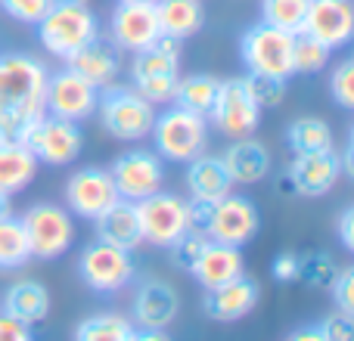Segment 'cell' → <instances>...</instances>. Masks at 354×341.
<instances>
[{"label": "cell", "instance_id": "14", "mask_svg": "<svg viewBox=\"0 0 354 341\" xmlns=\"http://www.w3.org/2000/svg\"><path fill=\"white\" fill-rule=\"evenodd\" d=\"M208 121H212L214 128L224 130L227 137H233V140L255 134L258 121H261V106L249 97L243 78L221 81V90H218V99H214V106H212Z\"/></svg>", "mask_w": 354, "mask_h": 341}, {"label": "cell", "instance_id": "49", "mask_svg": "<svg viewBox=\"0 0 354 341\" xmlns=\"http://www.w3.org/2000/svg\"><path fill=\"white\" fill-rule=\"evenodd\" d=\"M124 3H156V0H124Z\"/></svg>", "mask_w": 354, "mask_h": 341}, {"label": "cell", "instance_id": "30", "mask_svg": "<svg viewBox=\"0 0 354 341\" xmlns=\"http://www.w3.org/2000/svg\"><path fill=\"white\" fill-rule=\"evenodd\" d=\"M31 261V245L19 217H0V270H19Z\"/></svg>", "mask_w": 354, "mask_h": 341}, {"label": "cell", "instance_id": "33", "mask_svg": "<svg viewBox=\"0 0 354 341\" xmlns=\"http://www.w3.org/2000/svg\"><path fill=\"white\" fill-rule=\"evenodd\" d=\"M308 10L311 0H261V22L289 35H301Z\"/></svg>", "mask_w": 354, "mask_h": 341}, {"label": "cell", "instance_id": "29", "mask_svg": "<svg viewBox=\"0 0 354 341\" xmlns=\"http://www.w3.org/2000/svg\"><path fill=\"white\" fill-rule=\"evenodd\" d=\"M218 90H221V81L214 75H189V78H180L177 81V90H174V106L187 112H196V115L208 118L212 115V106L218 99Z\"/></svg>", "mask_w": 354, "mask_h": 341}, {"label": "cell", "instance_id": "3", "mask_svg": "<svg viewBox=\"0 0 354 341\" xmlns=\"http://www.w3.org/2000/svg\"><path fill=\"white\" fill-rule=\"evenodd\" d=\"M100 35V19L87 3H59L53 0L47 12L37 22V41L47 53L68 59L78 53L87 41Z\"/></svg>", "mask_w": 354, "mask_h": 341}, {"label": "cell", "instance_id": "44", "mask_svg": "<svg viewBox=\"0 0 354 341\" xmlns=\"http://www.w3.org/2000/svg\"><path fill=\"white\" fill-rule=\"evenodd\" d=\"M212 208H214V202H205V199H189V202H187V220H189V230H202V233H205L208 217H212Z\"/></svg>", "mask_w": 354, "mask_h": 341}, {"label": "cell", "instance_id": "8", "mask_svg": "<svg viewBox=\"0 0 354 341\" xmlns=\"http://www.w3.org/2000/svg\"><path fill=\"white\" fill-rule=\"evenodd\" d=\"M78 273L93 292H122L131 280H134V257L128 249L112 245L106 239H93L78 261Z\"/></svg>", "mask_w": 354, "mask_h": 341}, {"label": "cell", "instance_id": "27", "mask_svg": "<svg viewBox=\"0 0 354 341\" xmlns=\"http://www.w3.org/2000/svg\"><path fill=\"white\" fill-rule=\"evenodd\" d=\"M156 16H159L162 35L174 41H187L205 22L202 0H156Z\"/></svg>", "mask_w": 354, "mask_h": 341}, {"label": "cell", "instance_id": "21", "mask_svg": "<svg viewBox=\"0 0 354 341\" xmlns=\"http://www.w3.org/2000/svg\"><path fill=\"white\" fill-rule=\"evenodd\" d=\"M66 62L72 72H78L81 78L91 81V84L100 87V90H103V87H112L118 81V75H122V50L100 35L93 37V41H87L78 53L68 56Z\"/></svg>", "mask_w": 354, "mask_h": 341}, {"label": "cell", "instance_id": "40", "mask_svg": "<svg viewBox=\"0 0 354 341\" xmlns=\"http://www.w3.org/2000/svg\"><path fill=\"white\" fill-rule=\"evenodd\" d=\"M320 332L326 335V341H354V317L351 313H330V317L320 320Z\"/></svg>", "mask_w": 354, "mask_h": 341}, {"label": "cell", "instance_id": "41", "mask_svg": "<svg viewBox=\"0 0 354 341\" xmlns=\"http://www.w3.org/2000/svg\"><path fill=\"white\" fill-rule=\"evenodd\" d=\"M333 295H336V304L342 313H351L354 317V267H342L336 276V282H333L330 289Z\"/></svg>", "mask_w": 354, "mask_h": 341}, {"label": "cell", "instance_id": "10", "mask_svg": "<svg viewBox=\"0 0 354 341\" xmlns=\"http://www.w3.org/2000/svg\"><path fill=\"white\" fill-rule=\"evenodd\" d=\"M137 217H140L143 242L156 245V249H171L177 239L189 230L187 220V202L177 199L171 193H153L147 199L134 202Z\"/></svg>", "mask_w": 354, "mask_h": 341}, {"label": "cell", "instance_id": "31", "mask_svg": "<svg viewBox=\"0 0 354 341\" xmlns=\"http://www.w3.org/2000/svg\"><path fill=\"white\" fill-rule=\"evenodd\" d=\"M131 335L134 323L122 313H93L75 329V341H131Z\"/></svg>", "mask_w": 354, "mask_h": 341}, {"label": "cell", "instance_id": "2", "mask_svg": "<svg viewBox=\"0 0 354 341\" xmlns=\"http://www.w3.org/2000/svg\"><path fill=\"white\" fill-rule=\"evenodd\" d=\"M180 43L162 35L153 47L134 53L131 59V87L149 103H171L180 81Z\"/></svg>", "mask_w": 354, "mask_h": 341}, {"label": "cell", "instance_id": "26", "mask_svg": "<svg viewBox=\"0 0 354 341\" xmlns=\"http://www.w3.org/2000/svg\"><path fill=\"white\" fill-rule=\"evenodd\" d=\"M3 313L16 317L19 323L35 326L50 317V292L37 280H19L6 289L3 295Z\"/></svg>", "mask_w": 354, "mask_h": 341}, {"label": "cell", "instance_id": "12", "mask_svg": "<svg viewBox=\"0 0 354 341\" xmlns=\"http://www.w3.org/2000/svg\"><path fill=\"white\" fill-rule=\"evenodd\" d=\"M109 177H112V183H115L118 199L140 202L162 189L165 168H162V159L153 149H131V153H122L112 162Z\"/></svg>", "mask_w": 354, "mask_h": 341}, {"label": "cell", "instance_id": "5", "mask_svg": "<svg viewBox=\"0 0 354 341\" xmlns=\"http://www.w3.org/2000/svg\"><path fill=\"white\" fill-rule=\"evenodd\" d=\"M153 153L168 162H189L208 146V118L187 112L180 106H171L153 121Z\"/></svg>", "mask_w": 354, "mask_h": 341}, {"label": "cell", "instance_id": "35", "mask_svg": "<svg viewBox=\"0 0 354 341\" xmlns=\"http://www.w3.org/2000/svg\"><path fill=\"white\" fill-rule=\"evenodd\" d=\"M339 270H342V267L336 264V257H333V255H326V251H314V255L301 257L299 280H305L311 289H333Z\"/></svg>", "mask_w": 354, "mask_h": 341}, {"label": "cell", "instance_id": "38", "mask_svg": "<svg viewBox=\"0 0 354 341\" xmlns=\"http://www.w3.org/2000/svg\"><path fill=\"white\" fill-rule=\"evenodd\" d=\"M330 93L342 109H354V59H342L330 75Z\"/></svg>", "mask_w": 354, "mask_h": 341}, {"label": "cell", "instance_id": "23", "mask_svg": "<svg viewBox=\"0 0 354 341\" xmlns=\"http://www.w3.org/2000/svg\"><path fill=\"white\" fill-rule=\"evenodd\" d=\"M189 273L196 276V282H199L202 289H218V286H224V282L245 273L243 251L233 249V245H224V242H208L205 251L199 255V261L189 267Z\"/></svg>", "mask_w": 354, "mask_h": 341}, {"label": "cell", "instance_id": "46", "mask_svg": "<svg viewBox=\"0 0 354 341\" xmlns=\"http://www.w3.org/2000/svg\"><path fill=\"white\" fill-rule=\"evenodd\" d=\"M283 341H326V335L320 332V326H299V329H292Z\"/></svg>", "mask_w": 354, "mask_h": 341}, {"label": "cell", "instance_id": "4", "mask_svg": "<svg viewBox=\"0 0 354 341\" xmlns=\"http://www.w3.org/2000/svg\"><path fill=\"white\" fill-rule=\"evenodd\" d=\"M100 124L109 137L122 143H137L143 137H149L156 121V106L147 97L134 90V87H103L100 90Z\"/></svg>", "mask_w": 354, "mask_h": 341}, {"label": "cell", "instance_id": "43", "mask_svg": "<svg viewBox=\"0 0 354 341\" xmlns=\"http://www.w3.org/2000/svg\"><path fill=\"white\" fill-rule=\"evenodd\" d=\"M0 341H35V335H31V326L0 311Z\"/></svg>", "mask_w": 354, "mask_h": 341}, {"label": "cell", "instance_id": "22", "mask_svg": "<svg viewBox=\"0 0 354 341\" xmlns=\"http://www.w3.org/2000/svg\"><path fill=\"white\" fill-rule=\"evenodd\" d=\"M221 165H224L227 177L233 183H258L270 174V153L261 140H252V137H239L221 155Z\"/></svg>", "mask_w": 354, "mask_h": 341}, {"label": "cell", "instance_id": "17", "mask_svg": "<svg viewBox=\"0 0 354 341\" xmlns=\"http://www.w3.org/2000/svg\"><path fill=\"white\" fill-rule=\"evenodd\" d=\"M342 177V155L336 149H317V153H301L292 159V165L286 170V180L292 186V193L299 195H326Z\"/></svg>", "mask_w": 354, "mask_h": 341}, {"label": "cell", "instance_id": "32", "mask_svg": "<svg viewBox=\"0 0 354 341\" xmlns=\"http://www.w3.org/2000/svg\"><path fill=\"white\" fill-rule=\"evenodd\" d=\"M286 143L295 155L330 149L333 146V128L324 121V118H295L286 130Z\"/></svg>", "mask_w": 354, "mask_h": 341}, {"label": "cell", "instance_id": "25", "mask_svg": "<svg viewBox=\"0 0 354 341\" xmlns=\"http://www.w3.org/2000/svg\"><path fill=\"white\" fill-rule=\"evenodd\" d=\"M97 239H106L112 245L134 251L137 245H143V233H140V217H137V205L134 202L118 199L112 208H106L97 220Z\"/></svg>", "mask_w": 354, "mask_h": 341}, {"label": "cell", "instance_id": "50", "mask_svg": "<svg viewBox=\"0 0 354 341\" xmlns=\"http://www.w3.org/2000/svg\"><path fill=\"white\" fill-rule=\"evenodd\" d=\"M59 3H87V0H59Z\"/></svg>", "mask_w": 354, "mask_h": 341}, {"label": "cell", "instance_id": "1", "mask_svg": "<svg viewBox=\"0 0 354 341\" xmlns=\"http://www.w3.org/2000/svg\"><path fill=\"white\" fill-rule=\"evenodd\" d=\"M50 68L28 53H0V137L22 140L25 130L47 115Z\"/></svg>", "mask_w": 354, "mask_h": 341}, {"label": "cell", "instance_id": "20", "mask_svg": "<svg viewBox=\"0 0 354 341\" xmlns=\"http://www.w3.org/2000/svg\"><path fill=\"white\" fill-rule=\"evenodd\" d=\"M258 289L255 280L249 276H236V280L224 282L218 289H205V301H202V311L208 320H218V323H233V320H243L245 313L255 311L258 304Z\"/></svg>", "mask_w": 354, "mask_h": 341}, {"label": "cell", "instance_id": "13", "mask_svg": "<svg viewBox=\"0 0 354 341\" xmlns=\"http://www.w3.org/2000/svg\"><path fill=\"white\" fill-rule=\"evenodd\" d=\"M261 226V214H258L255 202L245 195H224L221 202H214L212 217H208L205 236L212 242H224L233 249H243L245 242H252Z\"/></svg>", "mask_w": 354, "mask_h": 341}, {"label": "cell", "instance_id": "51", "mask_svg": "<svg viewBox=\"0 0 354 341\" xmlns=\"http://www.w3.org/2000/svg\"><path fill=\"white\" fill-rule=\"evenodd\" d=\"M0 143H3V137H0Z\"/></svg>", "mask_w": 354, "mask_h": 341}, {"label": "cell", "instance_id": "39", "mask_svg": "<svg viewBox=\"0 0 354 341\" xmlns=\"http://www.w3.org/2000/svg\"><path fill=\"white\" fill-rule=\"evenodd\" d=\"M50 6H53V0H0V10L22 25H37Z\"/></svg>", "mask_w": 354, "mask_h": 341}, {"label": "cell", "instance_id": "15", "mask_svg": "<svg viewBox=\"0 0 354 341\" xmlns=\"http://www.w3.org/2000/svg\"><path fill=\"white\" fill-rule=\"evenodd\" d=\"M159 37L162 28L159 16H156V3H124V0H118L109 19V41L122 53H140V50L153 47Z\"/></svg>", "mask_w": 354, "mask_h": 341}, {"label": "cell", "instance_id": "18", "mask_svg": "<svg viewBox=\"0 0 354 341\" xmlns=\"http://www.w3.org/2000/svg\"><path fill=\"white\" fill-rule=\"evenodd\" d=\"M301 35L314 37L326 50H342L354 35V10L348 0H311Z\"/></svg>", "mask_w": 354, "mask_h": 341}, {"label": "cell", "instance_id": "48", "mask_svg": "<svg viewBox=\"0 0 354 341\" xmlns=\"http://www.w3.org/2000/svg\"><path fill=\"white\" fill-rule=\"evenodd\" d=\"M6 214H10V195L0 193V217H6Z\"/></svg>", "mask_w": 354, "mask_h": 341}, {"label": "cell", "instance_id": "7", "mask_svg": "<svg viewBox=\"0 0 354 341\" xmlns=\"http://www.w3.org/2000/svg\"><path fill=\"white\" fill-rule=\"evenodd\" d=\"M19 143H22L37 162H44V165H50V168H62V165H72L81 155L84 134H81V128L75 121H66V118H56V115H44L25 130V137Z\"/></svg>", "mask_w": 354, "mask_h": 341}, {"label": "cell", "instance_id": "6", "mask_svg": "<svg viewBox=\"0 0 354 341\" xmlns=\"http://www.w3.org/2000/svg\"><path fill=\"white\" fill-rule=\"evenodd\" d=\"M25 236L31 245V257L41 261H53V257L66 255L75 242V220L68 208L53 205V202H37L22 214Z\"/></svg>", "mask_w": 354, "mask_h": 341}, {"label": "cell", "instance_id": "36", "mask_svg": "<svg viewBox=\"0 0 354 341\" xmlns=\"http://www.w3.org/2000/svg\"><path fill=\"white\" fill-rule=\"evenodd\" d=\"M243 84H245V90H249V97L255 99L258 106H261V112L280 106L283 97H286V81L274 78V75H255V72H249L243 78Z\"/></svg>", "mask_w": 354, "mask_h": 341}, {"label": "cell", "instance_id": "9", "mask_svg": "<svg viewBox=\"0 0 354 341\" xmlns=\"http://www.w3.org/2000/svg\"><path fill=\"white\" fill-rule=\"evenodd\" d=\"M292 43H295V35L270 28V25L261 22L243 35L239 53H243V62L249 72L274 75V78L286 81L292 75Z\"/></svg>", "mask_w": 354, "mask_h": 341}, {"label": "cell", "instance_id": "42", "mask_svg": "<svg viewBox=\"0 0 354 341\" xmlns=\"http://www.w3.org/2000/svg\"><path fill=\"white\" fill-rule=\"evenodd\" d=\"M299 270H301V255H295V251H280L274 257V264H270V276L277 282H295Z\"/></svg>", "mask_w": 354, "mask_h": 341}, {"label": "cell", "instance_id": "24", "mask_svg": "<svg viewBox=\"0 0 354 341\" xmlns=\"http://www.w3.org/2000/svg\"><path fill=\"white\" fill-rule=\"evenodd\" d=\"M187 189H189V199L221 202L224 195L233 193V180L227 177L221 159L199 153L196 159L187 162Z\"/></svg>", "mask_w": 354, "mask_h": 341}, {"label": "cell", "instance_id": "16", "mask_svg": "<svg viewBox=\"0 0 354 341\" xmlns=\"http://www.w3.org/2000/svg\"><path fill=\"white\" fill-rule=\"evenodd\" d=\"M66 202L68 211L78 217L97 220L106 208H112L118 202L115 183H112L106 168H81L68 177L66 183Z\"/></svg>", "mask_w": 354, "mask_h": 341}, {"label": "cell", "instance_id": "34", "mask_svg": "<svg viewBox=\"0 0 354 341\" xmlns=\"http://www.w3.org/2000/svg\"><path fill=\"white\" fill-rule=\"evenodd\" d=\"M330 53L324 43H317L314 37L308 35H295V43H292V75H317L326 68L330 62Z\"/></svg>", "mask_w": 354, "mask_h": 341}, {"label": "cell", "instance_id": "37", "mask_svg": "<svg viewBox=\"0 0 354 341\" xmlns=\"http://www.w3.org/2000/svg\"><path fill=\"white\" fill-rule=\"evenodd\" d=\"M208 242H212V239H208L202 230H187V233H183V236L171 245V249H168V251H171V261L177 264V267L189 270L196 261H199V255L205 251Z\"/></svg>", "mask_w": 354, "mask_h": 341}, {"label": "cell", "instance_id": "11", "mask_svg": "<svg viewBox=\"0 0 354 341\" xmlns=\"http://www.w3.org/2000/svg\"><path fill=\"white\" fill-rule=\"evenodd\" d=\"M100 103V87H93L91 81H84L78 72L62 68V72H50L47 78V115L66 118V121L81 124L84 118H91L97 112Z\"/></svg>", "mask_w": 354, "mask_h": 341}, {"label": "cell", "instance_id": "28", "mask_svg": "<svg viewBox=\"0 0 354 341\" xmlns=\"http://www.w3.org/2000/svg\"><path fill=\"white\" fill-rule=\"evenodd\" d=\"M37 174V159L22 146L19 140H3L0 143V193L16 195L35 180Z\"/></svg>", "mask_w": 354, "mask_h": 341}, {"label": "cell", "instance_id": "47", "mask_svg": "<svg viewBox=\"0 0 354 341\" xmlns=\"http://www.w3.org/2000/svg\"><path fill=\"white\" fill-rule=\"evenodd\" d=\"M131 341H171L165 335V329H134Z\"/></svg>", "mask_w": 354, "mask_h": 341}, {"label": "cell", "instance_id": "19", "mask_svg": "<svg viewBox=\"0 0 354 341\" xmlns=\"http://www.w3.org/2000/svg\"><path fill=\"white\" fill-rule=\"evenodd\" d=\"M180 313V298L165 280H143L134 292L131 323L134 329H168Z\"/></svg>", "mask_w": 354, "mask_h": 341}, {"label": "cell", "instance_id": "45", "mask_svg": "<svg viewBox=\"0 0 354 341\" xmlns=\"http://www.w3.org/2000/svg\"><path fill=\"white\" fill-rule=\"evenodd\" d=\"M339 242L345 251H354V208H345L339 217Z\"/></svg>", "mask_w": 354, "mask_h": 341}]
</instances>
